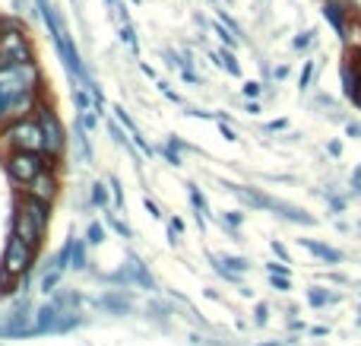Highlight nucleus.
Segmentation results:
<instances>
[{"label":"nucleus","instance_id":"f257e3e1","mask_svg":"<svg viewBox=\"0 0 361 346\" xmlns=\"http://www.w3.org/2000/svg\"><path fill=\"white\" fill-rule=\"evenodd\" d=\"M44 102V76L38 61L0 67V127L29 118Z\"/></svg>","mask_w":361,"mask_h":346},{"label":"nucleus","instance_id":"f03ea898","mask_svg":"<svg viewBox=\"0 0 361 346\" xmlns=\"http://www.w3.org/2000/svg\"><path fill=\"white\" fill-rule=\"evenodd\" d=\"M23 61H35V44H32L29 32L16 19H0V67Z\"/></svg>","mask_w":361,"mask_h":346},{"label":"nucleus","instance_id":"7ed1b4c3","mask_svg":"<svg viewBox=\"0 0 361 346\" xmlns=\"http://www.w3.org/2000/svg\"><path fill=\"white\" fill-rule=\"evenodd\" d=\"M35 254H38V248H32L25 239H19L16 232H10L6 248H4V258H0V277L25 283L32 264H35Z\"/></svg>","mask_w":361,"mask_h":346},{"label":"nucleus","instance_id":"20e7f679","mask_svg":"<svg viewBox=\"0 0 361 346\" xmlns=\"http://www.w3.org/2000/svg\"><path fill=\"white\" fill-rule=\"evenodd\" d=\"M0 143L6 150H32V153H44V137H42V124H38L35 114L29 118L10 121L6 127H0Z\"/></svg>","mask_w":361,"mask_h":346},{"label":"nucleus","instance_id":"39448f33","mask_svg":"<svg viewBox=\"0 0 361 346\" xmlns=\"http://www.w3.org/2000/svg\"><path fill=\"white\" fill-rule=\"evenodd\" d=\"M38 124H42V137H44V156L51 159V162H61V156L67 153V127H63V121L57 118V112L48 105V102H42L35 112Z\"/></svg>","mask_w":361,"mask_h":346},{"label":"nucleus","instance_id":"423d86ee","mask_svg":"<svg viewBox=\"0 0 361 346\" xmlns=\"http://www.w3.org/2000/svg\"><path fill=\"white\" fill-rule=\"evenodd\" d=\"M4 165H6V175H10L16 184H29L42 169H48V165H57V162H51V159L44 156V153L13 150L10 156H6V162H4Z\"/></svg>","mask_w":361,"mask_h":346},{"label":"nucleus","instance_id":"0eeeda50","mask_svg":"<svg viewBox=\"0 0 361 346\" xmlns=\"http://www.w3.org/2000/svg\"><path fill=\"white\" fill-rule=\"evenodd\" d=\"M23 191H25V197H35V201H42V203H54L57 191H61L57 165H48V169H42L29 184H23Z\"/></svg>","mask_w":361,"mask_h":346},{"label":"nucleus","instance_id":"6e6552de","mask_svg":"<svg viewBox=\"0 0 361 346\" xmlns=\"http://www.w3.org/2000/svg\"><path fill=\"white\" fill-rule=\"evenodd\" d=\"M13 232H16L19 239L29 241L32 248H42V241H44V232L29 220V213H25L23 207H16V216H13Z\"/></svg>","mask_w":361,"mask_h":346},{"label":"nucleus","instance_id":"1a4fd4ad","mask_svg":"<svg viewBox=\"0 0 361 346\" xmlns=\"http://www.w3.org/2000/svg\"><path fill=\"white\" fill-rule=\"evenodd\" d=\"M102 309H108V311H114V315H127V311L133 309V302H130V296H124V292H105V296H102Z\"/></svg>","mask_w":361,"mask_h":346},{"label":"nucleus","instance_id":"9d476101","mask_svg":"<svg viewBox=\"0 0 361 346\" xmlns=\"http://www.w3.org/2000/svg\"><path fill=\"white\" fill-rule=\"evenodd\" d=\"M324 16L330 19V25L339 32V38H343L345 35V13H343V6H339V4H326L324 6Z\"/></svg>","mask_w":361,"mask_h":346},{"label":"nucleus","instance_id":"9b49d317","mask_svg":"<svg viewBox=\"0 0 361 346\" xmlns=\"http://www.w3.org/2000/svg\"><path fill=\"white\" fill-rule=\"evenodd\" d=\"M187 194H190V203H193V210H197V222H200V226H203L206 213H209V207H206V197L200 194V188H197V184H187Z\"/></svg>","mask_w":361,"mask_h":346},{"label":"nucleus","instance_id":"f8f14e48","mask_svg":"<svg viewBox=\"0 0 361 346\" xmlns=\"http://www.w3.org/2000/svg\"><path fill=\"white\" fill-rule=\"evenodd\" d=\"M301 245H305V248H307V251H311V254H317V258L330 261V264H336V261H339V251H333V248L320 245V241H311V239H301Z\"/></svg>","mask_w":361,"mask_h":346},{"label":"nucleus","instance_id":"ddd939ff","mask_svg":"<svg viewBox=\"0 0 361 346\" xmlns=\"http://www.w3.org/2000/svg\"><path fill=\"white\" fill-rule=\"evenodd\" d=\"M73 270H86V239H73V254H70Z\"/></svg>","mask_w":361,"mask_h":346},{"label":"nucleus","instance_id":"4468645a","mask_svg":"<svg viewBox=\"0 0 361 346\" xmlns=\"http://www.w3.org/2000/svg\"><path fill=\"white\" fill-rule=\"evenodd\" d=\"M73 133H76V146H80L82 162H92V146H89V140H86V127L76 124V127H73Z\"/></svg>","mask_w":361,"mask_h":346},{"label":"nucleus","instance_id":"2eb2a0df","mask_svg":"<svg viewBox=\"0 0 361 346\" xmlns=\"http://www.w3.org/2000/svg\"><path fill=\"white\" fill-rule=\"evenodd\" d=\"M61 277H63V270H57V267H51V273H44V277H42V292H44V296H54Z\"/></svg>","mask_w":361,"mask_h":346},{"label":"nucleus","instance_id":"dca6fc26","mask_svg":"<svg viewBox=\"0 0 361 346\" xmlns=\"http://www.w3.org/2000/svg\"><path fill=\"white\" fill-rule=\"evenodd\" d=\"M70 254H73V239L63 241V248L54 254V267H57V270H70Z\"/></svg>","mask_w":361,"mask_h":346},{"label":"nucleus","instance_id":"f3484780","mask_svg":"<svg viewBox=\"0 0 361 346\" xmlns=\"http://www.w3.org/2000/svg\"><path fill=\"white\" fill-rule=\"evenodd\" d=\"M102 241H105V226H102V222H89L86 245H102Z\"/></svg>","mask_w":361,"mask_h":346},{"label":"nucleus","instance_id":"a211bd4d","mask_svg":"<svg viewBox=\"0 0 361 346\" xmlns=\"http://www.w3.org/2000/svg\"><path fill=\"white\" fill-rule=\"evenodd\" d=\"M216 61L222 64V67L228 70L231 76H238V73H241V67H238V61H235V54H231V51H219V54H216Z\"/></svg>","mask_w":361,"mask_h":346},{"label":"nucleus","instance_id":"6ab92c4d","mask_svg":"<svg viewBox=\"0 0 361 346\" xmlns=\"http://www.w3.org/2000/svg\"><path fill=\"white\" fill-rule=\"evenodd\" d=\"M219 261H222V264H225V270H231V273H235V277H238V273H244V270H247V261H244V258H231V254H225V258H219Z\"/></svg>","mask_w":361,"mask_h":346},{"label":"nucleus","instance_id":"aec40b11","mask_svg":"<svg viewBox=\"0 0 361 346\" xmlns=\"http://www.w3.org/2000/svg\"><path fill=\"white\" fill-rule=\"evenodd\" d=\"M92 203H95V207H108V188L102 181L92 184Z\"/></svg>","mask_w":361,"mask_h":346},{"label":"nucleus","instance_id":"412c9836","mask_svg":"<svg viewBox=\"0 0 361 346\" xmlns=\"http://www.w3.org/2000/svg\"><path fill=\"white\" fill-rule=\"evenodd\" d=\"M89 89H73V102H76V108H80V112H89V108H92V105H89Z\"/></svg>","mask_w":361,"mask_h":346},{"label":"nucleus","instance_id":"4be33fe9","mask_svg":"<svg viewBox=\"0 0 361 346\" xmlns=\"http://www.w3.org/2000/svg\"><path fill=\"white\" fill-rule=\"evenodd\" d=\"M108 222H111V229L121 235V239H130V235H133V232H130V226H127V222H121L118 216H111V220H108Z\"/></svg>","mask_w":361,"mask_h":346},{"label":"nucleus","instance_id":"5701e85b","mask_svg":"<svg viewBox=\"0 0 361 346\" xmlns=\"http://www.w3.org/2000/svg\"><path fill=\"white\" fill-rule=\"evenodd\" d=\"M80 124L86 127V131H95V127H99V118L92 114V108H89V112H80Z\"/></svg>","mask_w":361,"mask_h":346},{"label":"nucleus","instance_id":"b1692460","mask_svg":"<svg viewBox=\"0 0 361 346\" xmlns=\"http://www.w3.org/2000/svg\"><path fill=\"white\" fill-rule=\"evenodd\" d=\"M330 299H333V296H326L324 290H311V292H307V302H311V305H326Z\"/></svg>","mask_w":361,"mask_h":346},{"label":"nucleus","instance_id":"393cba45","mask_svg":"<svg viewBox=\"0 0 361 346\" xmlns=\"http://www.w3.org/2000/svg\"><path fill=\"white\" fill-rule=\"evenodd\" d=\"M121 38H124L130 48H137V35H133V25L130 23H121Z\"/></svg>","mask_w":361,"mask_h":346},{"label":"nucleus","instance_id":"a878e982","mask_svg":"<svg viewBox=\"0 0 361 346\" xmlns=\"http://www.w3.org/2000/svg\"><path fill=\"white\" fill-rule=\"evenodd\" d=\"M108 188H111V194H114V203L121 207V203H124V191H121V181H118V178H111V181H108Z\"/></svg>","mask_w":361,"mask_h":346},{"label":"nucleus","instance_id":"bb28decb","mask_svg":"<svg viewBox=\"0 0 361 346\" xmlns=\"http://www.w3.org/2000/svg\"><path fill=\"white\" fill-rule=\"evenodd\" d=\"M165 159H169V162L171 165H180V156H178V143H169V146H165Z\"/></svg>","mask_w":361,"mask_h":346},{"label":"nucleus","instance_id":"cd10ccee","mask_svg":"<svg viewBox=\"0 0 361 346\" xmlns=\"http://www.w3.org/2000/svg\"><path fill=\"white\" fill-rule=\"evenodd\" d=\"M269 277H273V286H276V290H279V292H288V290H292V283H288V277H279V273H269Z\"/></svg>","mask_w":361,"mask_h":346},{"label":"nucleus","instance_id":"c85d7f7f","mask_svg":"<svg viewBox=\"0 0 361 346\" xmlns=\"http://www.w3.org/2000/svg\"><path fill=\"white\" fill-rule=\"evenodd\" d=\"M169 235H171V241L180 239V235H184V222H180V220H171V222H169Z\"/></svg>","mask_w":361,"mask_h":346},{"label":"nucleus","instance_id":"c756f323","mask_svg":"<svg viewBox=\"0 0 361 346\" xmlns=\"http://www.w3.org/2000/svg\"><path fill=\"white\" fill-rule=\"evenodd\" d=\"M146 210H149V216H152V220H162V210H159V203L156 201H149V197H146Z\"/></svg>","mask_w":361,"mask_h":346},{"label":"nucleus","instance_id":"7c9ffc66","mask_svg":"<svg viewBox=\"0 0 361 346\" xmlns=\"http://www.w3.org/2000/svg\"><path fill=\"white\" fill-rule=\"evenodd\" d=\"M244 95H247V99H254V95H260V83H244Z\"/></svg>","mask_w":361,"mask_h":346},{"label":"nucleus","instance_id":"2f4dec72","mask_svg":"<svg viewBox=\"0 0 361 346\" xmlns=\"http://www.w3.org/2000/svg\"><path fill=\"white\" fill-rule=\"evenodd\" d=\"M311 38H314V32H301V35L295 38V48H305V44H311Z\"/></svg>","mask_w":361,"mask_h":346},{"label":"nucleus","instance_id":"473e14b6","mask_svg":"<svg viewBox=\"0 0 361 346\" xmlns=\"http://www.w3.org/2000/svg\"><path fill=\"white\" fill-rule=\"evenodd\" d=\"M111 137H114V143H118V146H124V143H127V137L121 133V127H118V124H111Z\"/></svg>","mask_w":361,"mask_h":346},{"label":"nucleus","instance_id":"72a5a7b5","mask_svg":"<svg viewBox=\"0 0 361 346\" xmlns=\"http://www.w3.org/2000/svg\"><path fill=\"white\" fill-rule=\"evenodd\" d=\"M267 315H269L267 305H257V324H267Z\"/></svg>","mask_w":361,"mask_h":346},{"label":"nucleus","instance_id":"f704fd0d","mask_svg":"<svg viewBox=\"0 0 361 346\" xmlns=\"http://www.w3.org/2000/svg\"><path fill=\"white\" fill-rule=\"evenodd\" d=\"M216 32H219V35H222V42L228 44V48H231V44H235V35H228V32H225L222 25H216Z\"/></svg>","mask_w":361,"mask_h":346},{"label":"nucleus","instance_id":"c9c22d12","mask_svg":"<svg viewBox=\"0 0 361 346\" xmlns=\"http://www.w3.org/2000/svg\"><path fill=\"white\" fill-rule=\"evenodd\" d=\"M311 64H305V73H301V89H307V83H311Z\"/></svg>","mask_w":361,"mask_h":346},{"label":"nucleus","instance_id":"e433bc0d","mask_svg":"<svg viewBox=\"0 0 361 346\" xmlns=\"http://www.w3.org/2000/svg\"><path fill=\"white\" fill-rule=\"evenodd\" d=\"M269 273H279V277H288V267H286V264H269Z\"/></svg>","mask_w":361,"mask_h":346},{"label":"nucleus","instance_id":"4c0bfd02","mask_svg":"<svg viewBox=\"0 0 361 346\" xmlns=\"http://www.w3.org/2000/svg\"><path fill=\"white\" fill-rule=\"evenodd\" d=\"M225 220H228V226H241V213H228Z\"/></svg>","mask_w":361,"mask_h":346},{"label":"nucleus","instance_id":"58836bf2","mask_svg":"<svg viewBox=\"0 0 361 346\" xmlns=\"http://www.w3.org/2000/svg\"><path fill=\"white\" fill-rule=\"evenodd\" d=\"M349 133H352V137H361V127L358 124H349Z\"/></svg>","mask_w":361,"mask_h":346},{"label":"nucleus","instance_id":"ea45409f","mask_svg":"<svg viewBox=\"0 0 361 346\" xmlns=\"http://www.w3.org/2000/svg\"><path fill=\"white\" fill-rule=\"evenodd\" d=\"M267 346H279V343H267Z\"/></svg>","mask_w":361,"mask_h":346}]
</instances>
